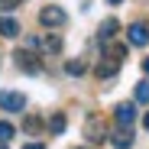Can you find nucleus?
I'll list each match as a JSON object with an SVG mask.
<instances>
[{"label": "nucleus", "mask_w": 149, "mask_h": 149, "mask_svg": "<svg viewBox=\"0 0 149 149\" xmlns=\"http://www.w3.org/2000/svg\"><path fill=\"white\" fill-rule=\"evenodd\" d=\"M65 19H68V13H65L58 3H45V7L39 10V23H42V26H49V29L65 26Z\"/></svg>", "instance_id": "obj_1"}, {"label": "nucleus", "mask_w": 149, "mask_h": 149, "mask_svg": "<svg viewBox=\"0 0 149 149\" xmlns=\"http://www.w3.org/2000/svg\"><path fill=\"white\" fill-rule=\"evenodd\" d=\"M23 149H45V146H42V143H26Z\"/></svg>", "instance_id": "obj_18"}, {"label": "nucleus", "mask_w": 149, "mask_h": 149, "mask_svg": "<svg viewBox=\"0 0 149 149\" xmlns=\"http://www.w3.org/2000/svg\"><path fill=\"white\" fill-rule=\"evenodd\" d=\"M0 36L3 39H16L19 36V23L13 16H0Z\"/></svg>", "instance_id": "obj_9"}, {"label": "nucleus", "mask_w": 149, "mask_h": 149, "mask_svg": "<svg viewBox=\"0 0 149 149\" xmlns=\"http://www.w3.org/2000/svg\"><path fill=\"white\" fill-rule=\"evenodd\" d=\"M0 110L23 113L26 110V94H19V91H0Z\"/></svg>", "instance_id": "obj_2"}, {"label": "nucleus", "mask_w": 149, "mask_h": 149, "mask_svg": "<svg viewBox=\"0 0 149 149\" xmlns=\"http://www.w3.org/2000/svg\"><path fill=\"white\" fill-rule=\"evenodd\" d=\"M127 39H130V45H136V49L149 45V26H146V23H130V26H127Z\"/></svg>", "instance_id": "obj_5"}, {"label": "nucleus", "mask_w": 149, "mask_h": 149, "mask_svg": "<svg viewBox=\"0 0 149 149\" xmlns=\"http://www.w3.org/2000/svg\"><path fill=\"white\" fill-rule=\"evenodd\" d=\"M23 3V0H0V10H3V13H10V10H16Z\"/></svg>", "instance_id": "obj_17"}, {"label": "nucleus", "mask_w": 149, "mask_h": 149, "mask_svg": "<svg viewBox=\"0 0 149 149\" xmlns=\"http://www.w3.org/2000/svg\"><path fill=\"white\" fill-rule=\"evenodd\" d=\"M13 58H16V68L26 71V74H39L42 71V58H36L33 52H16Z\"/></svg>", "instance_id": "obj_4"}, {"label": "nucleus", "mask_w": 149, "mask_h": 149, "mask_svg": "<svg viewBox=\"0 0 149 149\" xmlns=\"http://www.w3.org/2000/svg\"><path fill=\"white\" fill-rule=\"evenodd\" d=\"M16 136V130H13V123H7V120H0V143H10Z\"/></svg>", "instance_id": "obj_15"}, {"label": "nucleus", "mask_w": 149, "mask_h": 149, "mask_svg": "<svg viewBox=\"0 0 149 149\" xmlns=\"http://www.w3.org/2000/svg\"><path fill=\"white\" fill-rule=\"evenodd\" d=\"M0 149H7V143H0Z\"/></svg>", "instance_id": "obj_22"}, {"label": "nucleus", "mask_w": 149, "mask_h": 149, "mask_svg": "<svg viewBox=\"0 0 149 149\" xmlns=\"http://www.w3.org/2000/svg\"><path fill=\"white\" fill-rule=\"evenodd\" d=\"M113 117H117L120 127H130V123L136 120V104H117L113 107Z\"/></svg>", "instance_id": "obj_7"}, {"label": "nucleus", "mask_w": 149, "mask_h": 149, "mask_svg": "<svg viewBox=\"0 0 149 149\" xmlns=\"http://www.w3.org/2000/svg\"><path fill=\"white\" fill-rule=\"evenodd\" d=\"M84 139L88 143H104L107 139V130H104V120H97V117H88V123H84Z\"/></svg>", "instance_id": "obj_3"}, {"label": "nucleus", "mask_w": 149, "mask_h": 149, "mask_svg": "<svg viewBox=\"0 0 149 149\" xmlns=\"http://www.w3.org/2000/svg\"><path fill=\"white\" fill-rule=\"evenodd\" d=\"M42 52H49V55H58V52H62V36L49 33V36L42 39Z\"/></svg>", "instance_id": "obj_10"}, {"label": "nucleus", "mask_w": 149, "mask_h": 149, "mask_svg": "<svg viewBox=\"0 0 149 149\" xmlns=\"http://www.w3.org/2000/svg\"><path fill=\"white\" fill-rule=\"evenodd\" d=\"M110 143H113L117 149H130V146H133V133H130V127H120L117 133H110Z\"/></svg>", "instance_id": "obj_8"}, {"label": "nucleus", "mask_w": 149, "mask_h": 149, "mask_svg": "<svg viewBox=\"0 0 149 149\" xmlns=\"http://www.w3.org/2000/svg\"><path fill=\"white\" fill-rule=\"evenodd\" d=\"M65 71L71 74V78H81V74L88 71V65H84V58H68L65 62Z\"/></svg>", "instance_id": "obj_12"}, {"label": "nucleus", "mask_w": 149, "mask_h": 149, "mask_svg": "<svg viewBox=\"0 0 149 149\" xmlns=\"http://www.w3.org/2000/svg\"><path fill=\"white\" fill-rule=\"evenodd\" d=\"M65 123H68V120H65L62 110L52 113V117H49V133H52V136H62V133H65Z\"/></svg>", "instance_id": "obj_11"}, {"label": "nucleus", "mask_w": 149, "mask_h": 149, "mask_svg": "<svg viewBox=\"0 0 149 149\" xmlns=\"http://www.w3.org/2000/svg\"><path fill=\"white\" fill-rule=\"evenodd\" d=\"M23 130H26V133H39L42 130V120L39 117H26V120H23Z\"/></svg>", "instance_id": "obj_16"}, {"label": "nucleus", "mask_w": 149, "mask_h": 149, "mask_svg": "<svg viewBox=\"0 0 149 149\" xmlns=\"http://www.w3.org/2000/svg\"><path fill=\"white\" fill-rule=\"evenodd\" d=\"M120 65H123V62H101L94 74H97V78H110V74H117V71H120Z\"/></svg>", "instance_id": "obj_13"}, {"label": "nucleus", "mask_w": 149, "mask_h": 149, "mask_svg": "<svg viewBox=\"0 0 149 149\" xmlns=\"http://www.w3.org/2000/svg\"><path fill=\"white\" fill-rule=\"evenodd\" d=\"M120 33V19H113V16H107L104 23H101V26H97V42H101V45H107L113 36Z\"/></svg>", "instance_id": "obj_6"}, {"label": "nucleus", "mask_w": 149, "mask_h": 149, "mask_svg": "<svg viewBox=\"0 0 149 149\" xmlns=\"http://www.w3.org/2000/svg\"><path fill=\"white\" fill-rule=\"evenodd\" d=\"M143 71H146V74H149V55H146V58H143Z\"/></svg>", "instance_id": "obj_19"}, {"label": "nucleus", "mask_w": 149, "mask_h": 149, "mask_svg": "<svg viewBox=\"0 0 149 149\" xmlns=\"http://www.w3.org/2000/svg\"><path fill=\"white\" fill-rule=\"evenodd\" d=\"M133 97L139 104H149V78H143L139 84H136V91H133Z\"/></svg>", "instance_id": "obj_14"}, {"label": "nucleus", "mask_w": 149, "mask_h": 149, "mask_svg": "<svg viewBox=\"0 0 149 149\" xmlns=\"http://www.w3.org/2000/svg\"><path fill=\"white\" fill-rule=\"evenodd\" d=\"M107 3H110V7H117V3H123V0H107Z\"/></svg>", "instance_id": "obj_21"}, {"label": "nucleus", "mask_w": 149, "mask_h": 149, "mask_svg": "<svg viewBox=\"0 0 149 149\" xmlns=\"http://www.w3.org/2000/svg\"><path fill=\"white\" fill-rule=\"evenodd\" d=\"M143 127H146V130H149V110H146V117H143Z\"/></svg>", "instance_id": "obj_20"}]
</instances>
